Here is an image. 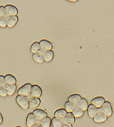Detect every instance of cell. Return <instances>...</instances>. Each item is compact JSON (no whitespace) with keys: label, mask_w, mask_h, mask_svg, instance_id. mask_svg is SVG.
Returning a JSON list of instances; mask_svg holds the SVG:
<instances>
[{"label":"cell","mask_w":114,"mask_h":127,"mask_svg":"<svg viewBox=\"0 0 114 127\" xmlns=\"http://www.w3.org/2000/svg\"><path fill=\"white\" fill-rule=\"evenodd\" d=\"M16 101L23 109H27L29 106V99L27 96L22 95H17L16 97Z\"/></svg>","instance_id":"obj_1"},{"label":"cell","mask_w":114,"mask_h":127,"mask_svg":"<svg viewBox=\"0 0 114 127\" xmlns=\"http://www.w3.org/2000/svg\"><path fill=\"white\" fill-rule=\"evenodd\" d=\"M31 87H32V85L30 83H26V84L24 85L18 90L19 95L25 96H29L31 93Z\"/></svg>","instance_id":"obj_2"},{"label":"cell","mask_w":114,"mask_h":127,"mask_svg":"<svg viewBox=\"0 0 114 127\" xmlns=\"http://www.w3.org/2000/svg\"><path fill=\"white\" fill-rule=\"evenodd\" d=\"M5 10H6V16H17L18 13V9L16 6L13 5L7 4L5 6Z\"/></svg>","instance_id":"obj_3"},{"label":"cell","mask_w":114,"mask_h":127,"mask_svg":"<svg viewBox=\"0 0 114 127\" xmlns=\"http://www.w3.org/2000/svg\"><path fill=\"white\" fill-rule=\"evenodd\" d=\"M101 111L104 113L107 116H111L112 114V108L111 103L108 101H105L101 107Z\"/></svg>","instance_id":"obj_4"},{"label":"cell","mask_w":114,"mask_h":127,"mask_svg":"<svg viewBox=\"0 0 114 127\" xmlns=\"http://www.w3.org/2000/svg\"><path fill=\"white\" fill-rule=\"evenodd\" d=\"M42 93V90L41 88L37 85H32L31 87V93H30V96L31 97H39L41 95Z\"/></svg>","instance_id":"obj_5"},{"label":"cell","mask_w":114,"mask_h":127,"mask_svg":"<svg viewBox=\"0 0 114 127\" xmlns=\"http://www.w3.org/2000/svg\"><path fill=\"white\" fill-rule=\"evenodd\" d=\"M94 120L96 122H105L107 119V116L104 114V113L102 112L101 110V108H100V110L97 113L96 115L93 117Z\"/></svg>","instance_id":"obj_6"},{"label":"cell","mask_w":114,"mask_h":127,"mask_svg":"<svg viewBox=\"0 0 114 127\" xmlns=\"http://www.w3.org/2000/svg\"><path fill=\"white\" fill-rule=\"evenodd\" d=\"M33 114L35 116L36 120H40V121L46 117H47V113L41 109H36L33 112Z\"/></svg>","instance_id":"obj_7"},{"label":"cell","mask_w":114,"mask_h":127,"mask_svg":"<svg viewBox=\"0 0 114 127\" xmlns=\"http://www.w3.org/2000/svg\"><path fill=\"white\" fill-rule=\"evenodd\" d=\"M40 45L41 49L43 50L44 51H48L51 50L53 48V45H52V43L50 41H48L46 40H42L40 41Z\"/></svg>","instance_id":"obj_8"},{"label":"cell","mask_w":114,"mask_h":127,"mask_svg":"<svg viewBox=\"0 0 114 127\" xmlns=\"http://www.w3.org/2000/svg\"><path fill=\"white\" fill-rule=\"evenodd\" d=\"M105 99L102 96H98L93 98L91 101V104L94 105L95 106L97 107V108H100L102 107L103 104L104 103Z\"/></svg>","instance_id":"obj_9"},{"label":"cell","mask_w":114,"mask_h":127,"mask_svg":"<svg viewBox=\"0 0 114 127\" xmlns=\"http://www.w3.org/2000/svg\"><path fill=\"white\" fill-rule=\"evenodd\" d=\"M100 108H97V107L95 106L94 105L91 104L90 105L88 106V115H89V117L93 118L97 114V113L99 111Z\"/></svg>","instance_id":"obj_10"},{"label":"cell","mask_w":114,"mask_h":127,"mask_svg":"<svg viewBox=\"0 0 114 127\" xmlns=\"http://www.w3.org/2000/svg\"><path fill=\"white\" fill-rule=\"evenodd\" d=\"M40 101L39 97H32L30 100H29V106L28 107L30 109H35L40 105Z\"/></svg>","instance_id":"obj_11"},{"label":"cell","mask_w":114,"mask_h":127,"mask_svg":"<svg viewBox=\"0 0 114 127\" xmlns=\"http://www.w3.org/2000/svg\"><path fill=\"white\" fill-rule=\"evenodd\" d=\"M36 119L35 117V116L34 115V114L33 113H30V114H28L26 120V124L27 125L28 127H31L32 125H33L34 124L36 123Z\"/></svg>","instance_id":"obj_12"},{"label":"cell","mask_w":114,"mask_h":127,"mask_svg":"<svg viewBox=\"0 0 114 127\" xmlns=\"http://www.w3.org/2000/svg\"><path fill=\"white\" fill-rule=\"evenodd\" d=\"M81 99H82V96L80 95H78V94H74V95H70L68 97V101L72 102L77 106L78 102L81 100Z\"/></svg>","instance_id":"obj_13"},{"label":"cell","mask_w":114,"mask_h":127,"mask_svg":"<svg viewBox=\"0 0 114 127\" xmlns=\"http://www.w3.org/2000/svg\"><path fill=\"white\" fill-rule=\"evenodd\" d=\"M18 21V17L17 16H9L7 17V26L9 27H12L16 24Z\"/></svg>","instance_id":"obj_14"},{"label":"cell","mask_w":114,"mask_h":127,"mask_svg":"<svg viewBox=\"0 0 114 127\" xmlns=\"http://www.w3.org/2000/svg\"><path fill=\"white\" fill-rule=\"evenodd\" d=\"M67 111L64 109H60L57 110L56 111L54 112V117L58 119H60L64 120V117H65L67 114Z\"/></svg>","instance_id":"obj_15"},{"label":"cell","mask_w":114,"mask_h":127,"mask_svg":"<svg viewBox=\"0 0 114 127\" xmlns=\"http://www.w3.org/2000/svg\"><path fill=\"white\" fill-rule=\"evenodd\" d=\"M64 122L68 123V124H73L75 121V117H74L73 114L72 112H67L66 115L64 119Z\"/></svg>","instance_id":"obj_16"},{"label":"cell","mask_w":114,"mask_h":127,"mask_svg":"<svg viewBox=\"0 0 114 127\" xmlns=\"http://www.w3.org/2000/svg\"><path fill=\"white\" fill-rule=\"evenodd\" d=\"M43 56L44 60H45L46 61H50L54 57V52L52 50L45 51L43 53Z\"/></svg>","instance_id":"obj_17"},{"label":"cell","mask_w":114,"mask_h":127,"mask_svg":"<svg viewBox=\"0 0 114 127\" xmlns=\"http://www.w3.org/2000/svg\"><path fill=\"white\" fill-rule=\"evenodd\" d=\"M4 79L6 85H14L16 83V78L12 75H6L4 77Z\"/></svg>","instance_id":"obj_18"},{"label":"cell","mask_w":114,"mask_h":127,"mask_svg":"<svg viewBox=\"0 0 114 127\" xmlns=\"http://www.w3.org/2000/svg\"><path fill=\"white\" fill-rule=\"evenodd\" d=\"M51 122L53 124V125L54 127H62L63 125V124H64V120L60 119H58L54 117V118H53L51 120Z\"/></svg>","instance_id":"obj_19"},{"label":"cell","mask_w":114,"mask_h":127,"mask_svg":"<svg viewBox=\"0 0 114 127\" xmlns=\"http://www.w3.org/2000/svg\"><path fill=\"white\" fill-rule=\"evenodd\" d=\"M33 59H34V61H35L37 63H41L43 62L44 61V58L43 56V53L41 51L38 52V53H33Z\"/></svg>","instance_id":"obj_20"},{"label":"cell","mask_w":114,"mask_h":127,"mask_svg":"<svg viewBox=\"0 0 114 127\" xmlns=\"http://www.w3.org/2000/svg\"><path fill=\"white\" fill-rule=\"evenodd\" d=\"M6 88V91H7V95L11 96L15 92H16V88H17V86L16 84L14 85H6L5 86Z\"/></svg>","instance_id":"obj_21"},{"label":"cell","mask_w":114,"mask_h":127,"mask_svg":"<svg viewBox=\"0 0 114 127\" xmlns=\"http://www.w3.org/2000/svg\"><path fill=\"white\" fill-rule=\"evenodd\" d=\"M77 106L79 107L83 110H87L88 107V101L85 98H82Z\"/></svg>","instance_id":"obj_22"},{"label":"cell","mask_w":114,"mask_h":127,"mask_svg":"<svg viewBox=\"0 0 114 127\" xmlns=\"http://www.w3.org/2000/svg\"><path fill=\"white\" fill-rule=\"evenodd\" d=\"M83 111L84 110H82L79 107L76 106L73 110V111H72V114H73L75 117H82L83 115V113H84Z\"/></svg>","instance_id":"obj_23"},{"label":"cell","mask_w":114,"mask_h":127,"mask_svg":"<svg viewBox=\"0 0 114 127\" xmlns=\"http://www.w3.org/2000/svg\"><path fill=\"white\" fill-rule=\"evenodd\" d=\"M40 124L42 125L43 127H50L51 124V120L49 117H46L43 119L40 122Z\"/></svg>","instance_id":"obj_24"},{"label":"cell","mask_w":114,"mask_h":127,"mask_svg":"<svg viewBox=\"0 0 114 127\" xmlns=\"http://www.w3.org/2000/svg\"><path fill=\"white\" fill-rule=\"evenodd\" d=\"M40 50H41V48H40V43L34 42L32 44H31V51L32 52V53H38V52H40Z\"/></svg>","instance_id":"obj_25"},{"label":"cell","mask_w":114,"mask_h":127,"mask_svg":"<svg viewBox=\"0 0 114 127\" xmlns=\"http://www.w3.org/2000/svg\"><path fill=\"white\" fill-rule=\"evenodd\" d=\"M64 107H65V110H66L67 112H70L73 111V110L75 109L76 106L74 104H73L72 102L68 101L65 103V106H64Z\"/></svg>","instance_id":"obj_26"},{"label":"cell","mask_w":114,"mask_h":127,"mask_svg":"<svg viewBox=\"0 0 114 127\" xmlns=\"http://www.w3.org/2000/svg\"><path fill=\"white\" fill-rule=\"evenodd\" d=\"M7 17H0V27H5L7 26Z\"/></svg>","instance_id":"obj_27"},{"label":"cell","mask_w":114,"mask_h":127,"mask_svg":"<svg viewBox=\"0 0 114 127\" xmlns=\"http://www.w3.org/2000/svg\"><path fill=\"white\" fill-rule=\"evenodd\" d=\"M0 95L2 97H6L7 95V91L5 86H1L0 87Z\"/></svg>","instance_id":"obj_28"},{"label":"cell","mask_w":114,"mask_h":127,"mask_svg":"<svg viewBox=\"0 0 114 127\" xmlns=\"http://www.w3.org/2000/svg\"><path fill=\"white\" fill-rule=\"evenodd\" d=\"M7 17L6 16L5 7H4L2 6H0V17Z\"/></svg>","instance_id":"obj_29"},{"label":"cell","mask_w":114,"mask_h":127,"mask_svg":"<svg viewBox=\"0 0 114 127\" xmlns=\"http://www.w3.org/2000/svg\"><path fill=\"white\" fill-rule=\"evenodd\" d=\"M6 82H5L4 77L2 75H0V87L6 86Z\"/></svg>","instance_id":"obj_30"},{"label":"cell","mask_w":114,"mask_h":127,"mask_svg":"<svg viewBox=\"0 0 114 127\" xmlns=\"http://www.w3.org/2000/svg\"><path fill=\"white\" fill-rule=\"evenodd\" d=\"M62 127H72V125L70 124H68V123H66L65 122L63 125L62 126Z\"/></svg>","instance_id":"obj_31"},{"label":"cell","mask_w":114,"mask_h":127,"mask_svg":"<svg viewBox=\"0 0 114 127\" xmlns=\"http://www.w3.org/2000/svg\"><path fill=\"white\" fill-rule=\"evenodd\" d=\"M31 127H43L42 125L40 124V123H36V124H34L33 125H32Z\"/></svg>","instance_id":"obj_32"},{"label":"cell","mask_w":114,"mask_h":127,"mask_svg":"<svg viewBox=\"0 0 114 127\" xmlns=\"http://www.w3.org/2000/svg\"><path fill=\"white\" fill-rule=\"evenodd\" d=\"M2 120H3V117H2V114L0 113V124L2 122Z\"/></svg>","instance_id":"obj_33"},{"label":"cell","mask_w":114,"mask_h":127,"mask_svg":"<svg viewBox=\"0 0 114 127\" xmlns=\"http://www.w3.org/2000/svg\"><path fill=\"white\" fill-rule=\"evenodd\" d=\"M21 127V126H17V127Z\"/></svg>","instance_id":"obj_34"}]
</instances>
